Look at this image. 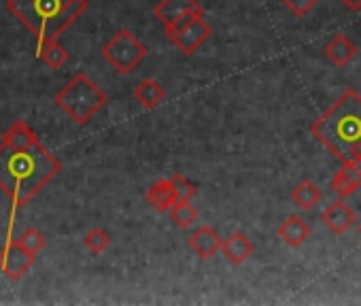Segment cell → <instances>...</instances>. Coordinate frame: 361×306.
<instances>
[{"label": "cell", "instance_id": "cell-1", "mask_svg": "<svg viewBox=\"0 0 361 306\" xmlns=\"http://www.w3.org/2000/svg\"><path fill=\"white\" fill-rule=\"evenodd\" d=\"M60 173V160L45 145L13 149L0 142V192L11 198L16 209L26 207Z\"/></svg>", "mask_w": 361, "mask_h": 306}, {"label": "cell", "instance_id": "cell-2", "mask_svg": "<svg viewBox=\"0 0 361 306\" xmlns=\"http://www.w3.org/2000/svg\"><path fill=\"white\" fill-rule=\"evenodd\" d=\"M310 134L331 153L336 160L346 164L348 153L361 142V96L348 87L323 115L310 123Z\"/></svg>", "mask_w": 361, "mask_h": 306}, {"label": "cell", "instance_id": "cell-3", "mask_svg": "<svg viewBox=\"0 0 361 306\" xmlns=\"http://www.w3.org/2000/svg\"><path fill=\"white\" fill-rule=\"evenodd\" d=\"M87 7V0H7V11L37 37L39 45L58 41Z\"/></svg>", "mask_w": 361, "mask_h": 306}, {"label": "cell", "instance_id": "cell-4", "mask_svg": "<svg viewBox=\"0 0 361 306\" xmlns=\"http://www.w3.org/2000/svg\"><path fill=\"white\" fill-rule=\"evenodd\" d=\"M106 94L87 77V73L79 71L58 94L56 104L77 123L85 126L92 121L96 113H100L106 104Z\"/></svg>", "mask_w": 361, "mask_h": 306}, {"label": "cell", "instance_id": "cell-5", "mask_svg": "<svg viewBox=\"0 0 361 306\" xmlns=\"http://www.w3.org/2000/svg\"><path fill=\"white\" fill-rule=\"evenodd\" d=\"M147 56H149L147 45L140 43L138 37L128 28L117 30L102 47V58L119 75H130L132 71H136L138 64H142V60Z\"/></svg>", "mask_w": 361, "mask_h": 306}, {"label": "cell", "instance_id": "cell-6", "mask_svg": "<svg viewBox=\"0 0 361 306\" xmlns=\"http://www.w3.org/2000/svg\"><path fill=\"white\" fill-rule=\"evenodd\" d=\"M211 35L213 30L202 16H190L172 28H166L168 41L183 56H194L211 39Z\"/></svg>", "mask_w": 361, "mask_h": 306}, {"label": "cell", "instance_id": "cell-7", "mask_svg": "<svg viewBox=\"0 0 361 306\" xmlns=\"http://www.w3.org/2000/svg\"><path fill=\"white\" fill-rule=\"evenodd\" d=\"M37 262V255L26 251L18 238H11L0 249V272L11 281H20Z\"/></svg>", "mask_w": 361, "mask_h": 306}, {"label": "cell", "instance_id": "cell-8", "mask_svg": "<svg viewBox=\"0 0 361 306\" xmlns=\"http://www.w3.org/2000/svg\"><path fill=\"white\" fill-rule=\"evenodd\" d=\"M155 20H159L166 28H172L180 20H185L190 16H202L204 18V7L198 0H159L153 9Z\"/></svg>", "mask_w": 361, "mask_h": 306}, {"label": "cell", "instance_id": "cell-9", "mask_svg": "<svg viewBox=\"0 0 361 306\" xmlns=\"http://www.w3.org/2000/svg\"><path fill=\"white\" fill-rule=\"evenodd\" d=\"M321 221L329 228V232H334L336 236H342L357 224V215L342 198H338L321 213Z\"/></svg>", "mask_w": 361, "mask_h": 306}, {"label": "cell", "instance_id": "cell-10", "mask_svg": "<svg viewBox=\"0 0 361 306\" xmlns=\"http://www.w3.org/2000/svg\"><path fill=\"white\" fill-rule=\"evenodd\" d=\"M145 202L157 211V213H170V209L178 202L176 190L170 179H159L155 181L147 192H145Z\"/></svg>", "mask_w": 361, "mask_h": 306}, {"label": "cell", "instance_id": "cell-11", "mask_svg": "<svg viewBox=\"0 0 361 306\" xmlns=\"http://www.w3.org/2000/svg\"><path fill=\"white\" fill-rule=\"evenodd\" d=\"M221 236L213 226H200L192 236H190V249L200 257V259H211L217 251H221Z\"/></svg>", "mask_w": 361, "mask_h": 306}, {"label": "cell", "instance_id": "cell-12", "mask_svg": "<svg viewBox=\"0 0 361 306\" xmlns=\"http://www.w3.org/2000/svg\"><path fill=\"white\" fill-rule=\"evenodd\" d=\"M359 188H361V169L355 164H342V169L336 171L329 183V190L342 200L350 198Z\"/></svg>", "mask_w": 361, "mask_h": 306}, {"label": "cell", "instance_id": "cell-13", "mask_svg": "<svg viewBox=\"0 0 361 306\" xmlns=\"http://www.w3.org/2000/svg\"><path fill=\"white\" fill-rule=\"evenodd\" d=\"M312 230L306 224L304 217L300 215H289L281 226H279V236L281 240L289 247V249H300L308 238H310Z\"/></svg>", "mask_w": 361, "mask_h": 306}, {"label": "cell", "instance_id": "cell-14", "mask_svg": "<svg viewBox=\"0 0 361 306\" xmlns=\"http://www.w3.org/2000/svg\"><path fill=\"white\" fill-rule=\"evenodd\" d=\"M221 251H224V255H226V259H228L230 264L240 266V264H245V262L253 255L255 247H253V243L249 240V236H247L245 232L238 230V232H232V234L224 240Z\"/></svg>", "mask_w": 361, "mask_h": 306}, {"label": "cell", "instance_id": "cell-15", "mask_svg": "<svg viewBox=\"0 0 361 306\" xmlns=\"http://www.w3.org/2000/svg\"><path fill=\"white\" fill-rule=\"evenodd\" d=\"M323 54H325V58H327L334 66L342 68V66H346V64H350V62L355 60V56H357V45H355L348 37L336 35V37L325 45Z\"/></svg>", "mask_w": 361, "mask_h": 306}, {"label": "cell", "instance_id": "cell-16", "mask_svg": "<svg viewBox=\"0 0 361 306\" xmlns=\"http://www.w3.org/2000/svg\"><path fill=\"white\" fill-rule=\"evenodd\" d=\"M134 98L142 109H155L164 102L166 98V87L155 81V79H142L136 87H134Z\"/></svg>", "mask_w": 361, "mask_h": 306}, {"label": "cell", "instance_id": "cell-17", "mask_svg": "<svg viewBox=\"0 0 361 306\" xmlns=\"http://www.w3.org/2000/svg\"><path fill=\"white\" fill-rule=\"evenodd\" d=\"M321 198H323L321 188H319L314 181H310V179H302V181L291 190V200H293V204H295L300 211H310V209H314V207L321 202Z\"/></svg>", "mask_w": 361, "mask_h": 306}, {"label": "cell", "instance_id": "cell-18", "mask_svg": "<svg viewBox=\"0 0 361 306\" xmlns=\"http://www.w3.org/2000/svg\"><path fill=\"white\" fill-rule=\"evenodd\" d=\"M7 147H13V149H22V147H32L39 140L37 132L26 123V121H16L11 128H7V132L3 134V140H0Z\"/></svg>", "mask_w": 361, "mask_h": 306}, {"label": "cell", "instance_id": "cell-19", "mask_svg": "<svg viewBox=\"0 0 361 306\" xmlns=\"http://www.w3.org/2000/svg\"><path fill=\"white\" fill-rule=\"evenodd\" d=\"M39 58L43 60L45 66H49L51 71H58L68 62V51L58 41H47L39 45Z\"/></svg>", "mask_w": 361, "mask_h": 306}, {"label": "cell", "instance_id": "cell-20", "mask_svg": "<svg viewBox=\"0 0 361 306\" xmlns=\"http://www.w3.org/2000/svg\"><path fill=\"white\" fill-rule=\"evenodd\" d=\"M200 217V211L192 204V200H183V202H176L172 209H170V219L176 228L180 230H188L192 228Z\"/></svg>", "mask_w": 361, "mask_h": 306}, {"label": "cell", "instance_id": "cell-21", "mask_svg": "<svg viewBox=\"0 0 361 306\" xmlns=\"http://www.w3.org/2000/svg\"><path fill=\"white\" fill-rule=\"evenodd\" d=\"M111 234L102 228H92L85 236H83V245L94 253V255H100L104 253L109 247H111Z\"/></svg>", "mask_w": 361, "mask_h": 306}, {"label": "cell", "instance_id": "cell-22", "mask_svg": "<svg viewBox=\"0 0 361 306\" xmlns=\"http://www.w3.org/2000/svg\"><path fill=\"white\" fill-rule=\"evenodd\" d=\"M18 243H20L26 251H30V253L39 255V253L45 249L47 238H45L37 228H26V230L18 236Z\"/></svg>", "mask_w": 361, "mask_h": 306}, {"label": "cell", "instance_id": "cell-23", "mask_svg": "<svg viewBox=\"0 0 361 306\" xmlns=\"http://www.w3.org/2000/svg\"><path fill=\"white\" fill-rule=\"evenodd\" d=\"M170 181H172V185H174V190H176V198H178V202L192 200V198L198 194L196 183H194V181H190V179H188V177H183V175H172V177H170Z\"/></svg>", "mask_w": 361, "mask_h": 306}, {"label": "cell", "instance_id": "cell-24", "mask_svg": "<svg viewBox=\"0 0 361 306\" xmlns=\"http://www.w3.org/2000/svg\"><path fill=\"white\" fill-rule=\"evenodd\" d=\"M285 5V9H289L295 18H306L321 0H281Z\"/></svg>", "mask_w": 361, "mask_h": 306}, {"label": "cell", "instance_id": "cell-25", "mask_svg": "<svg viewBox=\"0 0 361 306\" xmlns=\"http://www.w3.org/2000/svg\"><path fill=\"white\" fill-rule=\"evenodd\" d=\"M340 3H342L348 11H359V9H361V0H340Z\"/></svg>", "mask_w": 361, "mask_h": 306}, {"label": "cell", "instance_id": "cell-26", "mask_svg": "<svg viewBox=\"0 0 361 306\" xmlns=\"http://www.w3.org/2000/svg\"><path fill=\"white\" fill-rule=\"evenodd\" d=\"M359 234H361V224H359Z\"/></svg>", "mask_w": 361, "mask_h": 306}]
</instances>
